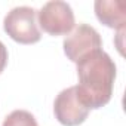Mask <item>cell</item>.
<instances>
[{
  "label": "cell",
  "instance_id": "3957f363",
  "mask_svg": "<svg viewBox=\"0 0 126 126\" xmlns=\"http://www.w3.org/2000/svg\"><path fill=\"white\" fill-rule=\"evenodd\" d=\"M39 14V24L45 33L50 36H65L74 28V12L71 6L61 0H52L42 6Z\"/></svg>",
  "mask_w": 126,
  "mask_h": 126
},
{
  "label": "cell",
  "instance_id": "277c9868",
  "mask_svg": "<svg viewBox=\"0 0 126 126\" xmlns=\"http://www.w3.org/2000/svg\"><path fill=\"white\" fill-rule=\"evenodd\" d=\"M62 46L70 61L79 62L88 53L102 49V40L99 33L94 27L88 24H80L65 37Z\"/></svg>",
  "mask_w": 126,
  "mask_h": 126
},
{
  "label": "cell",
  "instance_id": "6da1fadb",
  "mask_svg": "<svg viewBox=\"0 0 126 126\" xmlns=\"http://www.w3.org/2000/svg\"><path fill=\"white\" fill-rule=\"evenodd\" d=\"M77 64L79 85L76 86L80 101L89 108H101L111 99L116 79V64L102 49L83 56Z\"/></svg>",
  "mask_w": 126,
  "mask_h": 126
},
{
  "label": "cell",
  "instance_id": "ba28073f",
  "mask_svg": "<svg viewBox=\"0 0 126 126\" xmlns=\"http://www.w3.org/2000/svg\"><path fill=\"white\" fill-rule=\"evenodd\" d=\"M6 64H8V49L3 45V42L0 40V74H2V71L5 70Z\"/></svg>",
  "mask_w": 126,
  "mask_h": 126
},
{
  "label": "cell",
  "instance_id": "7a4b0ae2",
  "mask_svg": "<svg viewBox=\"0 0 126 126\" xmlns=\"http://www.w3.org/2000/svg\"><path fill=\"white\" fill-rule=\"evenodd\" d=\"M36 9L30 6L14 8L3 21V28L8 36L22 45H31L40 40L42 33L36 21Z\"/></svg>",
  "mask_w": 126,
  "mask_h": 126
},
{
  "label": "cell",
  "instance_id": "52a82bcc",
  "mask_svg": "<svg viewBox=\"0 0 126 126\" xmlns=\"http://www.w3.org/2000/svg\"><path fill=\"white\" fill-rule=\"evenodd\" d=\"M2 126H37V120L30 111L15 110L5 117Z\"/></svg>",
  "mask_w": 126,
  "mask_h": 126
},
{
  "label": "cell",
  "instance_id": "5b68a950",
  "mask_svg": "<svg viewBox=\"0 0 126 126\" xmlns=\"http://www.w3.org/2000/svg\"><path fill=\"white\" fill-rule=\"evenodd\" d=\"M89 108L80 101L76 86H70L62 89L53 102V113L56 120L64 126H77L82 125L88 114Z\"/></svg>",
  "mask_w": 126,
  "mask_h": 126
},
{
  "label": "cell",
  "instance_id": "8992f818",
  "mask_svg": "<svg viewBox=\"0 0 126 126\" xmlns=\"http://www.w3.org/2000/svg\"><path fill=\"white\" fill-rule=\"evenodd\" d=\"M95 14L104 25L116 30H125L126 3L123 0H96Z\"/></svg>",
  "mask_w": 126,
  "mask_h": 126
}]
</instances>
